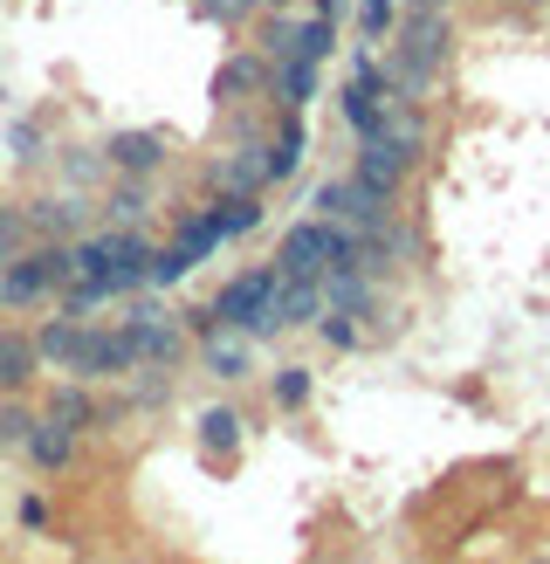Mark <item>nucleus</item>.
Returning a JSON list of instances; mask_svg holds the SVG:
<instances>
[{"label":"nucleus","mask_w":550,"mask_h":564,"mask_svg":"<svg viewBox=\"0 0 550 564\" xmlns=\"http://www.w3.org/2000/svg\"><path fill=\"white\" fill-rule=\"evenodd\" d=\"M152 282V241L131 235V228H103V235H82L69 248V317H82L90 303H110V296H131Z\"/></svg>","instance_id":"1"},{"label":"nucleus","mask_w":550,"mask_h":564,"mask_svg":"<svg viewBox=\"0 0 550 564\" xmlns=\"http://www.w3.org/2000/svg\"><path fill=\"white\" fill-rule=\"evenodd\" d=\"M262 220V207H255V193H234V200H220V207H200V214H186L179 228H173V248H158L152 256V282L165 290V282H179L193 262H207L228 235H248Z\"/></svg>","instance_id":"2"},{"label":"nucleus","mask_w":550,"mask_h":564,"mask_svg":"<svg viewBox=\"0 0 550 564\" xmlns=\"http://www.w3.org/2000/svg\"><path fill=\"white\" fill-rule=\"evenodd\" d=\"M344 262H358V241L338 220H302V228H289L283 248H275V275H289V282H330Z\"/></svg>","instance_id":"3"},{"label":"nucleus","mask_w":550,"mask_h":564,"mask_svg":"<svg viewBox=\"0 0 550 564\" xmlns=\"http://www.w3.org/2000/svg\"><path fill=\"white\" fill-rule=\"evenodd\" d=\"M275 282H283L275 269H241V275L228 282V290H220V296L200 310V317H193V324H200V337H207V330H248V337H268V303H275Z\"/></svg>","instance_id":"4"},{"label":"nucleus","mask_w":550,"mask_h":564,"mask_svg":"<svg viewBox=\"0 0 550 564\" xmlns=\"http://www.w3.org/2000/svg\"><path fill=\"white\" fill-rule=\"evenodd\" d=\"M440 63H448V14L440 8H413L399 21V55H393V83L406 97H420L427 83L440 76Z\"/></svg>","instance_id":"5"},{"label":"nucleus","mask_w":550,"mask_h":564,"mask_svg":"<svg viewBox=\"0 0 550 564\" xmlns=\"http://www.w3.org/2000/svg\"><path fill=\"white\" fill-rule=\"evenodd\" d=\"M69 282V248H35V256H14L8 275H0V296L8 303H35L48 290H63Z\"/></svg>","instance_id":"6"},{"label":"nucleus","mask_w":550,"mask_h":564,"mask_svg":"<svg viewBox=\"0 0 550 564\" xmlns=\"http://www.w3.org/2000/svg\"><path fill=\"white\" fill-rule=\"evenodd\" d=\"M385 110H393V97H385V69L378 63H358L351 69V90H344V118L358 138H372L385 124Z\"/></svg>","instance_id":"7"},{"label":"nucleus","mask_w":550,"mask_h":564,"mask_svg":"<svg viewBox=\"0 0 550 564\" xmlns=\"http://www.w3.org/2000/svg\"><path fill=\"white\" fill-rule=\"evenodd\" d=\"M124 337H131L138 365H173V358H179V330L165 324V310H131V317H124Z\"/></svg>","instance_id":"8"},{"label":"nucleus","mask_w":550,"mask_h":564,"mask_svg":"<svg viewBox=\"0 0 550 564\" xmlns=\"http://www.w3.org/2000/svg\"><path fill=\"white\" fill-rule=\"evenodd\" d=\"M317 207L330 214V220H365V228H378V207H385V193H372L365 180H330L323 193H317Z\"/></svg>","instance_id":"9"},{"label":"nucleus","mask_w":550,"mask_h":564,"mask_svg":"<svg viewBox=\"0 0 550 564\" xmlns=\"http://www.w3.org/2000/svg\"><path fill=\"white\" fill-rule=\"evenodd\" d=\"M158 159H165L158 131H118L110 138V165H118V173H158Z\"/></svg>","instance_id":"10"},{"label":"nucleus","mask_w":550,"mask_h":564,"mask_svg":"<svg viewBox=\"0 0 550 564\" xmlns=\"http://www.w3.org/2000/svg\"><path fill=\"white\" fill-rule=\"evenodd\" d=\"M21 447H28V455H35V468H63V462L76 455V434L63 427V420H35Z\"/></svg>","instance_id":"11"},{"label":"nucleus","mask_w":550,"mask_h":564,"mask_svg":"<svg viewBox=\"0 0 550 564\" xmlns=\"http://www.w3.org/2000/svg\"><path fill=\"white\" fill-rule=\"evenodd\" d=\"M35 365H42L35 337H0V392H21L28 379H35Z\"/></svg>","instance_id":"12"},{"label":"nucleus","mask_w":550,"mask_h":564,"mask_svg":"<svg viewBox=\"0 0 550 564\" xmlns=\"http://www.w3.org/2000/svg\"><path fill=\"white\" fill-rule=\"evenodd\" d=\"M275 97H283V110H302L317 97V63L310 55H289V63L275 69Z\"/></svg>","instance_id":"13"},{"label":"nucleus","mask_w":550,"mask_h":564,"mask_svg":"<svg viewBox=\"0 0 550 564\" xmlns=\"http://www.w3.org/2000/svg\"><path fill=\"white\" fill-rule=\"evenodd\" d=\"M200 447L228 462L234 447H241V413H234V406H207V413H200Z\"/></svg>","instance_id":"14"},{"label":"nucleus","mask_w":550,"mask_h":564,"mask_svg":"<svg viewBox=\"0 0 550 564\" xmlns=\"http://www.w3.org/2000/svg\"><path fill=\"white\" fill-rule=\"evenodd\" d=\"M296 159H302V110H283V131H275V152H268V180L296 173Z\"/></svg>","instance_id":"15"},{"label":"nucleus","mask_w":550,"mask_h":564,"mask_svg":"<svg viewBox=\"0 0 550 564\" xmlns=\"http://www.w3.org/2000/svg\"><path fill=\"white\" fill-rule=\"evenodd\" d=\"M48 420H63L69 434H82V427H90V420H97V400H90V392H82V386H63V392H55V400H48Z\"/></svg>","instance_id":"16"},{"label":"nucleus","mask_w":550,"mask_h":564,"mask_svg":"<svg viewBox=\"0 0 550 564\" xmlns=\"http://www.w3.org/2000/svg\"><path fill=\"white\" fill-rule=\"evenodd\" d=\"M330 48H338V28H330V14H302V35H296V55H310V63H323Z\"/></svg>","instance_id":"17"},{"label":"nucleus","mask_w":550,"mask_h":564,"mask_svg":"<svg viewBox=\"0 0 550 564\" xmlns=\"http://www.w3.org/2000/svg\"><path fill=\"white\" fill-rule=\"evenodd\" d=\"M207 365H213V379H241V372H248V345H241V337H228V345H207Z\"/></svg>","instance_id":"18"},{"label":"nucleus","mask_w":550,"mask_h":564,"mask_svg":"<svg viewBox=\"0 0 550 564\" xmlns=\"http://www.w3.org/2000/svg\"><path fill=\"white\" fill-rule=\"evenodd\" d=\"M275 400L302 406V400H310V372H302V365H283V372H275Z\"/></svg>","instance_id":"19"},{"label":"nucleus","mask_w":550,"mask_h":564,"mask_svg":"<svg viewBox=\"0 0 550 564\" xmlns=\"http://www.w3.org/2000/svg\"><path fill=\"white\" fill-rule=\"evenodd\" d=\"M255 76H262V69H255V55H234V63H228V69L213 76V90H220V97H234L241 83H255Z\"/></svg>","instance_id":"20"},{"label":"nucleus","mask_w":550,"mask_h":564,"mask_svg":"<svg viewBox=\"0 0 550 564\" xmlns=\"http://www.w3.org/2000/svg\"><path fill=\"white\" fill-rule=\"evenodd\" d=\"M296 35H302V14L296 21H268V55H275V63H289V55H296Z\"/></svg>","instance_id":"21"},{"label":"nucleus","mask_w":550,"mask_h":564,"mask_svg":"<svg viewBox=\"0 0 550 564\" xmlns=\"http://www.w3.org/2000/svg\"><path fill=\"white\" fill-rule=\"evenodd\" d=\"M358 28L365 35H393V0H358Z\"/></svg>","instance_id":"22"},{"label":"nucleus","mask_w":550,"mask_h":564,"mask_svg":"<svg viewBox=\"0 0 550 564\" xmlns=\"http://www.w3.org/2000/svg\"><path fill=\"white\" fill-rule=\"evenodd\" d=\"M323 337H330L338 351H351V345H358V324L344 317V310H323Z\"/></svg>","instance_id":"23"},{"label":"nucleus","mask_w":550,"mask_h":564,"mask_svg":"<svg viewBox=\"0 0 550 564\" xmlns=\"http://www.w3.org/2000/svg\"><path fill=\"white\" fill-rule=\"evenodd\" d=\"M200 14L207 21H241V14H255V0H200Z\"/></svg>","instance_id":"24"},{"label":"nucleus","mask_w":550,"mask_h":564,"mask_svg":"<svg viewBox=\"0 0 550 564\" xmlns=\"http://www.w3.org/2000/svg\"><path fill=\"white\" fill-rule=\"evenodd\" d=\"M28 427H35V413H28V406H8V413H0V441H28Z\"/></svg>","instance_id":"25"},{"label":"nucleus","mask_w":550,"mask_h":564,"mask_svg":"<svg viewBox=\"0 0 550 564\" xmlns=\"http://www.w3.org/2000/svg\"><path fill=\"white\" fill-rule=\"evenodd\" d=\"M138 214H145V207H138V193L124 186V193H118V200H110V220H118V228H131V220H138Z\"/></svg>","instance_id":"26"},{"label":"nucleus","mask_w":550,"mask_h":564,"mask_svg":"<svg viewBox=\"0 0 550 564\" xmlns=\"http://www.w3.org/2000/svg\"><path fill=\"white\" fill-rule=\"evenodd\" d=\"M21 523H28V530H48V502L28 496V502H21Z\"/></svg>","instance_id":"27"},{"label":"nucleus","mask_w":550,"mask_h":564,"mask_svg":"<svg viewBox=\"0 0 550 564\" xmlns=\"http://www.w3.org/2000/svg\"><path fill=\"white\" fill-rule=\"evenodd\" d=\"M14 241H21V220H14L8 207H0V248H14Z\"/></svg>","instance_id":"28"},{"label":"nucleus","mask_w":550,"mask_h":564,"mask_svg":"<svg viewBox=\"0 0 550 564\" xmlns=\"http://www.w3.org/2000/svg\"><path fill=\"white\" fill-rule=\"evenodd\" d=\"M255 8H289V0H255Z\"/></svg>","instance_id":"29"},{"label":"nucleus","mask_w":550,"mask_h":564,"mask_svg":"<svg viewBox=\"0 0 550 564\" xmlns=\"http://www.w3.org/2000/svg\"><path fill=\"white\" fill-rule=\"evenodd\" d=\"M0 447H8V441H0Z\"/></svg>","instance_id":"30"}]
</instances>
